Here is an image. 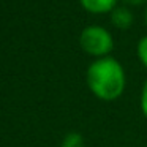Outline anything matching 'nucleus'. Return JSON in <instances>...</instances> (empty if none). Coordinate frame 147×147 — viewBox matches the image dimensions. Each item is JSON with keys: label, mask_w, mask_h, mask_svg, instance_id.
Listing matches in <instances>:
<instances>
[{"label": "nucleus", "mask_w": 147, "mask_h": 147, "mask_svg": "<svg viewBox=\"0 0 147 147\" xmlns=\"http://www.w3.org/2000/svg\"><path fill=\"white\" fill-rule=\"evenodd\" d=\"M86 84L95 98L111 103L123 95L127 89V73L123 65L112 55L95 59L87 67Z\"/></svg>", "instance_id": "f257e3e1"}, {"label": "nucleus", "mask_w": 147, "mask_h": 147, "mask_svg": "<svg viewBox=\"0 0 147 147\" xmlns=\"http://www.w3.org/2000/svg\"><path fill=\"white\" fill-rule=\"evenodd\" d=\"M144 24H146V27H147V7L144 8Z\"/></svg>", "instance_id": "1a4fd4ad"}, {"label": "nucleus", "mask_w": 147, "mask_h": 147, "mask_svg": "<svg viewBox=\"0 0 147 147\" xmlns=\"http://www.w3.org/2000/svg\"><path fill=\"white\" fill-rule=\"evenodd\" d=\"M120 2V5H123V7H128V8H141L147 7V0H119Z\"/></svg>", "instance_id": "6e6552de"}, {"label": "nucleus", "mask_w": 147, "mask_h": 147, "mask_svg": "<svg viewBox=\"0 0 147 147\" xmlns=\"http://www.w3.org/2000/svg\"><path fill=\"white\" fill-rule=\"evenodd\" d=\"M79 5L89 14L105 16V14H111V11L119 7L120 2L119 0H79Z\"/></svg>", "instance_id": "7ed1b4c3"}, {"label": "nucleus", "mask_w": 147, "mask_h": 147, "mask_svg": "<svg viewBox=\"0 0 147 147\" xmlns=\"http://www.w3.org/2000/svg\"><path fill=\"white\" fill-rule=\"evenodd\" d=\"M62 147H84V138L78 131H71V133L65 134L63 141H62Z\"/></svg>", "instance_id": "423d86ee"}, {"label": "nucleus", "mask_w": 147, "mask_h": 147, "mask_svg": "<svg viewBox=\"0 0 147 147\" xmlns=\"http://www.w3.org/2000/svg\"><path fill=\"white\" fill-rule=\"evenodd\" d=\"M136 57L139 63L147 70V35L141 36L136 43Z\"/></svg>", "instance_id": "39448f33"}, {"label": "nucleus", "mask_w": 147, "mask_h": 147, "mask_svg": "<svg viewBox=\"0 0 147 147\" xmlns=\"http://www.w3.org/2000/svg\"><path fill=\"white\" fill-rule=\"evenodd\" d=\"M109 21H111L112 27L117 30H128L134 22V14L131 11V8L119 5L109 14Z\"/></svg>", "instance_id": "20e7f679"}, {"label": "nucleus", "mask_w": 147, "mask_h": 147, "mask_svg": "<svg viewBox=\"0 0 147 147\" xmlns=\"http://www.w3.org/2000/svg\"><path fill=\"white\" fill-rule=\"evenodd\" d=\"M139 109L141 114L147 119V79L144 81L142 87H141V93H139Z\"/></svg>", "instance_id": "0eeeda50"}, {"label": "nucleus", "mask_w": 147, "mask_h": 147, "mask_svg": "<svg viewBox=\"0 0 147 147\" xmlns=\"http://www.w3.org/2000/svg\"><path fill=\"white\" fill-rule=\"evenodd\" d=\"M114 35L111 30L100 24H90L79 33V48L95 60L111 55L114 51Z\"/></svg>", "instance_id": "f03ea898"}]
</instances>
